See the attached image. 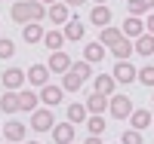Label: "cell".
I'll return each mask as SVG.
<instances>
[{"label": "cell", "instance_id": "6da1fadb", "mask_svg": "<svg viewBox=\"0 0 154 144\" xmlns=\"http://www.w3.org/2000/svg\"><path fill=\"white\" fill-rule=\"evenodd\" d=\"M9 19L19 25H31V22H43L46 19V6L37 3V0H19L9 9Z\"/></svg>", "mask_w": 154, "mask_h": 144}, {"label": "cell", "instance_id": "7a4b0ae2", "mask_svg": "<svg viewBox=\"0 0 154 144\" xmlns=\"http://www.w3.org/2000/svg\"><path fill=\"white\" fill-rule=\"evenodd\" d=\"M108 110H111L114 120H126V116L133 113V101H130V95H111V98H108Z\"/></svg>", "mask_w": 154, "mask_h": 144}, {"label": "cell", "instance_id": "3957f363", "mask_svg": "<svg viewBox=\"0 0 154 144\" xmlns=\"http://www.w3.org/2000/svg\"><path fill=\"white\" fill-rule=\"evenodd\" d=\"M56 126V116L49 107H40V110H31V129L34 132H49Z\"/></svg>", "mask_w": 154, "mask_h": 144}, {"label": "cell", "instance_id": "277c9868", "mask_svg": "<svg viewBox=\"0 0 154 144\" xmlns=\"http://www.w3.org/2000/svg\"><path fill=\"white\" fill-rule=\"evenodd\" d=\"M46 68H49V74H68L71 71V55L65 49H59V52H53V55H49V61H46Z\"/></svg>", "mask_w": 154, "mask_h": 144}, {"label": "cell", "instance_id": "5b68a950", "mask_svg": "<svg viewBox=\"0 0 154 144\" xmlns=\"http://www.w3.org/2000/svg\"><path fill=\"white\" fill-rule=\"evenodd\" d=\"M25 135H28L25 123H19V120H6V126H3V138H6L9 144H19V141H25Z\"/></svg>", "mask_w": 154, "mask_h": 144}, {"label": "cell", "instance_id": "8992f818", "mask_svg": "<svg viewBox=\"0 0 154 144\" xmlns=\"http://www.w3.org/2000/svg\"><path fill=\"white\" fill-rule=\"evenodd\" d=\"M120 34L126 37V40H139V37L145 34V22H142V19H136V16H126V22H123Z\"/></svg>", "mask_w": 154, "mask_h": 144}, {"label": "cell", "instance_id": "52a82bcc", "mask_svg": "<svg viewBox=\"0 0 154 144\" xmlns=\"http://www.w3.org/2000/svg\"><path fill=\"white\" fill-rule=\"evenodd\" d=\"M25 80H28L31 86H46L49 83V68H46V64H31V68H28V74H25Z\"/></svg>", "mask_w": 154, "mask_h": 144}, {"label": "cell", "instance_id": "ba28073f", "mask_svg": "<svg viewBox=\"0 0 154 144\" xmlns=\"http://www.w3.org/2000/svg\"><path fill=\"white\" fill-rule=\"evenodd\" d=\"M136 74H139V71L133 68L130 61H117L111 77H114V83H133V80H136Z\"/></svg>", "mask_w": 154, "mask_h": 144}, {"label": "cell", "instance_id": "9c48e42d", "mask_svg": "<svg viewBox=\"0 0 154 144\" xmlns=\"http://www.w3.org/2000/svg\"><path fill=\"white\" fill-rule=\"evenodd\" d=\"M49 132H53V141L56 144H74V126L71 123H56Z\"/></svg>", "mask_w": 154, "mask_h": 144}, {"label": "cell", "instance_id": "30bf717a", "mask_svg": "<svg viewBox=\"0 0 154 144\" xmlns=\"http://www.w3.org/2000/svg\"><path fill=\"white\" fill-rule=\"evenodd\" d=\"M0 80H3L6 92H16V89L25 83V71H22V68H9V71H3V77H0Z\"/></svg>", "mask_w": 154, "mask_h": 144}, {"label": "cell", "instance_id": "8fae6325", "mask_svg": "<svg viewBox=\"0 0 154 144\" xmlns=\"http://www.w3.org/2000/svg\"><path fill=\"white\" fill-rule=\"evenodd\" d=\"M43 34H46V31L40 28V22H31V25H25V28H22V40L34 46V43H43Z\"/></svg>", "mask_w": 154, "mask_h": 144}, {"label": "cell", "instance_id": "7c38bea8", "mask_svg": "<svg viewBox=\"0 0 154 144\" xmlns=\"http://www.w3.org/2000/svg\"><path fill=\"white\" fill-rule=\"evenodd\" d=\"M65 40H83V34H86V25L80 22V19H68L65 22Z\"/></svg>", "mask_w": 154, "mask_h": 144}, {"label": "cell", "instance_id": "4fadbf2b", "mask_svg": "<svg viewBox=\"0 0 154 144\" xmlns=\"http://www.w3.org/2000/svg\"><path fill=\"white\" fill-rule=\"evenodd\" d=\"M83 107H86V113H105L108 110V95H99V92H93V95H89L86 98V104H83Z\"/></svg>", "mask_w": 154, "mask_h": 144}, {"label": "cell", "instance_id": "5bb4252c", "mask_svg": "<svg viewBox=\"0 0 154 144\" xmlns=\"http://www.w3.org/2000/svg\"><path fill=\"white\" fill-rule=\"evenodd\" d=\"M40 101L46 104V107H56V104L62 101V86H53V83H46L40 89Z\"/></svg>", "mask_w": 154, "mask_h": 144}, {"label": "cell", "instance_id": "9a60e30c", "mask_svg": "<svg viewBox=\"0 0 154 144\" xmlns=\"http://www.w3.org/2000/svg\"><path fill=\"white\" fill-rule=\"evenodd\" d=\"M19 95V110H37V101H40V95L37 92H31V89H22V92H16Z\"/></svg>", "mask_w": 154, "mask_h": 144}, {"label": "cell", "instance_id": "2e32d148", "mask_svg": "<svg viewBox=\"0 0 154 144\" xmlns=\"http://www.w3.org/2000/svg\"><path fill=\"white\" fill-rule=\"evenodd\" d=\"M46 19H49V22H56V25H65V22L71 19V12H68L65 3H53V6L46 9Z\"/></svg>", "mask_w": 154, "mask_h": 144}, {"label": "cell", "instance_id": "e0dca14e", "mask_svg": "<svg viewBox=\"0 0 154 144\" xmlns=\"http://www.w3.org/2000/svg\"><path fill=\"white\" fill-rule=\"evenodd\" d=\"M89 22L99 25V28H108V25H111V9H108V6H93V12H89Z\"/></svg>", "mask_w": 154, "mask_h": 144}, {"label": "cell", "instance_id": "ac0fdd59", "mask_svg": "<svg viewBox=\"0 0 154 144\" xmlns=\"http://www.w3.org/2000/svg\"><path fill=\"white\" fill-rule=\"evenodd\" d=\"M123 40V34H120V28H111V25H108V28H102V34H99V43L102 46H114V43H120Z\"/></svg>", "mask_w": 154, "mask_h": 144}, {"label": "cell", "instance_id": "d6986e66", "mask_svg": "<svg viewBox=\"0 0 154 144\" xmlns=\"http://www.w3.org/2000/svg\"><path fill=\"white\" fill-rule=\"evenodd\" d=\"M126 120L133 123V129H136V132H142V129H148V126H151V113L139 107V110H133L130 116H126Z\"/></svg>", "mask_w": 154, "mask_h": 144}, {"label": "cell", "instance_id": "ffe728a7", "mask_svg": "<svg viewBox=\"0 0 154 144\" xmlns=\"http://www.w3.org/2000/svg\"><path fill=\"white\" fill-rule=\"evenodd\" d=\"M102 58H105V46H102V43H86V46H83V61L96 64V61H102Z\"/></svg>", "mask_w": 154, "mask_h": 144}, {"label": "cell", "instance_id": "44dd1931", "mask_svg": "<svg viewBox=\"0 0 154 144\" xmlns=\"http://www.w3.org/2000/svg\"><path fill=\"white\" fill-rule=\"evenodd\" d=\"M114 86H117V83H114L111 74H99L96 77V92L99 95H114Z\"/></svg>", "mask_w": 154, "mask_h": 144}, {"label": "cell", "instance_id": "7402d4cb", "mask_svg": "<svg viewBox=\"0 0 154 144\" xmlns=\"http://www.w3.org/2000/svg\"><path fill=\"white\" fill-rule=\"evenodd\" d=\"M62 43H65V34H62V31H46V34H43V46H46L49 52H59Z\"/></svg>", "mask_w": 154, "mask_h": 144}, {"label": "cell", "instance_id": "603a6c76", "mask_svg": "<svg viewBox=\"0 0 154 144\" xmlns=\"http://www.w3.org/2000/svg\"><path fill=\"white\" fill-rule=\"evenodd\" d=\"M133 52H139V55H154V37L151 34H142L133 43Z\"/></svg>", "mask_w": 154, "mask_h": 144}, {"label": "cell", "instance_id": "cb8c5ba5", "mask_svg": "<svg viewBox=\"0 0 154 144\" xmlns=\"http://www.w3.org/2000/svg\"><path fill=\"white\" fill-rule=\"evenodd\" d=\"M111 52H114V58H117V61H126V58L133 55V40H126V37H123L120 43L111 46Z\"/></svg>", "mask_w": 154, "mask_h": 144}, {"label": "cell", "instance_id": "d4e9b609", "mask_svg": "<svg viewBox=\"0 0 154 144\" xmlns=\"http://www.w3.org/2000/svg\"><path fill=\"white\" fill-rule=\"evenodd\" d=\"M83 86V80L77 77L74 71H68V74H62V92H77V89Z\"/></svg>", "mask_w": 154, "mask_h": 144}, {"label": "cell", "instance_id": "484cf974", "mask_svg": "<svg viewBox=\"0 0 154 144\" xmlns=\"http://www.w3.org/2000/svg\"><path fill=\"white\" fill-rule=\"evenodd\" d=\"M68 123L71 126L86 123V107H83V104H68Z\"/></svg>", "mask_w": 154, "mask_h": 144}, {"label": "cell", "instance_id": "4316f807", "mask_svg": "<svg viewBox=\"0 0 154 144\" xmlns=\"http://www.w3.org/2000/svg\"><path fill=\"white\" fill-rule=\"evenodd\" d=\"M0 110H3V113H16L19 110V95L16 92H6L3 98H0Z\"/></svg>", "mask_w": 154, "mask_h": 144}, {"label": "cell", "instance_id": "83f0119b", "mask_svg": "<svg viewBox=\"0 0 154 144\" xmlns=\"http://www.w3.org/2000/svg\"><path fill=\"white\" fill-rule=\"evenodd\" d=\"M86 129H89V135H102L105 132V116H99V113L86 116Z\"/></svg>", "mask_w": 154, "mask_h": 144}, {"label": "cell", "instance_id": "f1b7e54d", "mask_svg": "<svg viewBox=\"0 0 154 144\" xmlns=\"http://www.w3.org/2000/svg\"><path fill=\"white\" fill-rule=\"evenodd\" d=\"M136 80L142 83V86H154V64H145V68H139Z\"/></svg>", "mask_w": 154, "mask_h": 144}, {"label": "cell", "instance_id": "f546056e", "mask_svg": "<svg viewBox=\"0 0 154 144\" xmlns=\"http://www.w3.org/2000/svg\"><path fill=\"white\" fill-rule=\"evenodd\" d=\"M71 71L80 77V80H89V77H93V68H89V61H71Z\"/></svg>", "mask_w": 154, "mask_h": 144}, {"label": "cell", "instance_id": "4dcf8cb0", "mask_svg": "<svg viewBox=\"0 0 154 144\" xmlns=\"http://www.w3.org/2000/svg\"><path fill=\"white\" fill-rule=\"evenodd\" d=\"M126 12H130V16H136V19H139V16H145L148 9H145V3H142V0H126Z\"/></svg>", "mask_w": 154, "mask_h": 144}, {"label": "cell", "instance_id": "1f68e13d", "mask_svg": "<svg viewBox=\"0 0 154 144\" xmlns=\"http://www.w3.org/2000/svg\"><path fill=\"white\" fill-rule=\"evenodd\" d=\"M12 52H16V43L9 37H0V58H12Z\"/></svg>", "mask_w": 154, "mask_h": 144}, {"label": "cell", "instance_id": "d6a6232c", "mask_svg": "<svg viewBox=\"0 0 154 144\" xmlns=\"http://www.w3.org/2000/svg\"><path fill=\"white\" fill-rule=\"evenodd\" d=\"M120 144H142V132H136V129H126L120 135Z\"/></svg>", "mask_w": 154, "mask_h": 144}, {"label": "cell", "instance_id": "836d02e7", "mask_svg": "<svg viewBox=\"0 0 154 144\" xmlns=\"http://www.w3.org/2000/svg\"><path fill=\"white\" fill-rule=\"evenodd\" d=\"M145 34H151V37H154V12L145 19Z\"/></svg>", "mask_w": 154, "mask_h": 144}, {"label": "cell", "instance_id": "e575fe53", "mask_svg": "<svg viewBox=\"0 0 154 144\" xmlns=\"http://www.w3.org/2000/svg\"><path fill=\"white\" fill-rule=\"evenodd\" d=\"M83 144H102V138H99V135H89V138H86Z\"/></svg>", "mask_w": 154, "mask_h": 144}, {"label": "cell", "instance_id": "d590c367", "mask_svg": "<svg viewBox=\"0 0 154 144\" xmlns=\"http://www.w3.org/2000/svg\"><path fill=\"white\" fill-rule=\"evenodd\" d=\"M37 3H43V6H53V3H59V0H37Z\"/></svg>", "mask_w": 154, "mask_h": 144}, {"label": "cell", "instance_id": "8d00e7d4", "mask_svg": "<svg viewBox=\"0 0 154 144\" xmlns=\"http://www.w3.org/2000/svg\"><path fill=\"white\" fill-rule=\"evenodd\" d=\"M142 3H145V9H154V0H142Z\"/></svg>", "mask_w": 154, "mask_h": 144}, {"label": "cell", "instance_id": "74e56055", "mask_svg": "<svg viewBox=\"0 0 154 144\" xmlns=\"http://www.w3.org/2000/svg\"><path fill=\"white\" fill-rule=\"evenodd\" d=\"M105 3H108V0H96V6H105Z\"/></svg>", "mask_w": 154, "mask_h": 144}, {"label": "cell", "instance_id": "f35d334b", "mask_svg": "<svg viewBox=\"0 0 154 144\" xmlns=\"http://www.w3.org/2000/svg\"><path fill=\"white\" fill-rule=\"evenodd\" d=\"M151 126H154V116H151Z\"/></svg>", "mask_w": 154, "mask_h": 144}, {"label": "cell", "instance_id": "ab89813d", "mask_svg": "<svg viewBox=\"0 0 154 144\" xmlns=\"http://www.w3.org/2000/svg\"><path fill=\"white\" fill-rule=\"evenodd\" d=\"M151 101H154V95H151Z\"/></svg>", "mask_w": 154, "mask_h": 144}, {"label": "cell", "instance_id": "60d3db41", "mask_svg": "<svg viewBox=\"0 0 154 144\" xmlns=\"http://www.w3.org/2000/svg\"><path fill=\"white\" fill-rule=\"evenodd\" d=\"M31 144H37V141H31Z\"/></svg>", "mask_w": 154, "mask_h": 144}, {"label": "cell", "instance_id": "b9f144b4", "mask_svg": "<svg viewBox=\"0 0 154 144\" xmlns=\"http://www.w3.org/2000/svg\"><path fill=\"white\" fill-rule=\"evenodd\" d=\"M6 144H9V141H6Z\"/></svg>", "mask_w": 154, "mask_h": 144}]
</instances>
